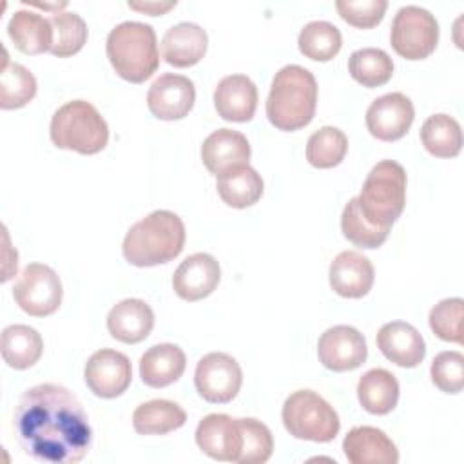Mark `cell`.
I'll list each match as a JSON object with an SVG mask.
<instances>
[{
  "label": "cell",
  "mask_w": 464,
  "mask_h": 464,
  "mask_svg": "<svg viewBox=\"0 0 464 464\" xmlns=\"http://www.w3.org/2000/svg\"><path fill=\"white\" fill-rule=\"evenodd\" d=\"M13 430L22 451L44 464H76L92 444V428L78 397L65 386L44 382L24 392Z\"/></svg>",
  "instance_id": "obj_1"
},
{
  "label": "cell",
  "mask_w": 464,
  "mask_h": 464,
  "mask_svg": "<svg viewBox=\"0 0 464 464\" xmlns=\"http://www.w3.org/2000/svg\"><path fill=\"white\" fill-rule=\"evenodd\" d=\"M185 225L170 210H154L125 234L121 252L134 266H156L178 257L185 245Z\"/></svg>",
  "instance_id": "obj_2"
},
{
  "label": "cell",
  "mask_w": 464,
  "mask_h": 464,
  "mask_svg": "<svg viewBox=\"0 0 464 464\" xmlns=\"http://www.w3.org/2000/svg\"><path fill=\"white\" fill-rule=\"evenodd\" d=\"M317 107L315 76L301 65H285L272 80L266 98V118L279 130L306 127Z\"/></svg>",
  "instance_id": "obj_3"
},
{
  "label": "cell",
  "mask_w": 464,
  "mask_h": 464,
  "mask_svg": "<svg viewBox=\"0 0 464 464\" xmlns=\"http://www.w3.org/2000/svg\"><path fill=\"white\" fill-rule=\"evenodd\" d=\"M105 51L118 76L130 83H143L160 65L156 33L143 22L129 20L112 27Z\"/></svg>",
  "instance_id": "obj_4"
},
{
  "label": "cell",
  "mask_w": 464,
  "mask_h": 464,
  "mask_svg": "<svg viewBox=\"0 0 464 464\" xmlns=\"http://www.w3.org/2000/svg\"><path fill=\"white\" fill-rule=\"evenodd\" d=\"M359 208L368 223L392 228L406 205V170L393 160H382L368 172L361 194Z\"/></svg>",
  "instance_id": "obj_5"
},
{
  "label": "cell",
  "mask_w": 464,
  "mask_h": 464,
  "mask_svg": "<svg viewBox=\"0 0 464 464\" xmlns=\"http://www.w3.org/2000/svg\"><path fill=\"white\" fill-rule=\"evenodd\" d=\"M51 140L58 149L98 154L109 141V125L98 109L85 100H72L56 109L51 120Z\"/></svg>",
  "instance_id": "obj_6"
},
{
  "label": "cell",
  "mask_w": 464,
  "mask_h": 464,
  "mask_svg": "<svg viewBox=\"0 0 464 464\" xmlns=\"http://www.w3.org/2000/svg\"><path fill=\"white\" fill-rule=\"evenodd\" d=\"M281 419L286 431L301 440L330 442L337 437L341 428L334 406L312 390L290 393L283 404Z\"/></svg>",
  "instance_id": "obj_7"
},
{
  "label": "cell",
  "mask_w": 464,
  "mask_h": 464,
  "mask_svg": "<svg viewBox=\"0 0 464 464\" xmlns=\"http://www.w3.org/2000/svg\"><path fill=\"white\" fill-rule=\"evenodd\" d=\"M390 42L399 56L406 60H424L437 47L439 24L428 9L404 5L392 22Z\"/></svg>",
  "instance_id": "obj_8"
},
{
  "label": "cell",
  "mask_w": 464,
  "mask_h": 464,
  "mask_svg": "<svg viewBox=\"0 0 464 464\" xmlns=\"http://www.w3.org/2000/svg\"><path fill=\"white\" fill-rule=\"evenodd\" d=\"M60 276L44 263H29L13 286L16 304L33 317H47L62 304Z\"/></svg>",
  "instance_id": "obj_9"
},
{
  "label": "cell",
  "mask_w": 464,
  "mask_h": 464,
  "mask_svg": "<svg viewBox=\"0 0 464 464\" xmlns=\"http://www.w3.org/2000/svg\"><path fill=\"white\" fill-rule=\"evenodd\" d=\"M194 384L198 393L207 402L227 404L239 393L243 384V372L232 355L223 352H210L198 361Z\"/></svg>",
  "instance_id": "obj_10"
},
{
  "label": "cell",
  "mask_w": 464,
  "mask_h": 464,
  "mask_svg": "<svg viewBox=\"0 0 464 464\" xmlns=\"http://www.w3.org/2000/svg\"><path fill=\"white\" fill-rule=\"evenodd\" d=\"M83 379L96 397L114 399L129 388L132 381V366L125 353L102 348L89 357Z\"/></svg>",
  "instance_id": "obj_11"
},
{
  "label": "cell",
  "mask_w": 464,
  "mask_h": 464,
  "mask_svg": "<svg viewBox=\"0 0 464 464\" xmlns=\"http://www.w3.org/2000/svg\"><path fill=\"white\" fill-rule=\"evenodd\" d=\"M317 355L324 368L332 372H350L366 361V339L357 328L337 324L321 334Z\"/></svg>",
  "instance_id": "obj_12"
},
{
  "label": "cell",
  "mask_w": 464,
  "mask_h": 464,
  "mask_svg": "<svg viewBox=\"0 0 464 464\" xmlns=\"http://www.w3.org/2000/svg\"><path fill=\"white\" fill-rule=\"evenodd\" d=\"M415 109L402 92H388L375 98L366 111V127L381 141H397L411 127Z\"/></svg>",
  "instance_id": "obj_13"
},
{
  "label": "cell",
  "mask_w": 464,
  "mask_h": 464,
  "mask_svg": "<svg viewBox=\"0 0 464 464\" xmlns=\"http://www.w3.org/2000/svg\"><path fill=\"white\" fill-rule=\"evenodd\" d=\"M196 444L214 460L237 462L243 450V431L239 419L227 413H210L196 428Z\"/></svg>",
  "instance_id": "obj_14"
},
{
  "label": "cell",
  "mask_w": 464,
  "mask_h": 464,
  "mask_svg": "<svg viewBox=\"0 0 464 464\" xmlns=\"http://www.w3.org/2000/svg\"><path fill=\"white\" fill-rule=\"evenodd\" d=\"M196 102V89L190 78L165 72L152 82L147 92L149 111L165 121L185 118Z\"/></svg>",
  "instance_id": "obj_15"
},
{
  "label": "cell",
  "mask_w": 464,
  "mask_h": 464,
  "mask_svg": "<svg viewBox=\"0 0 464 464\" xmlns=\"http://www.w3.org/2000/svg\"><path fill=\"white\" fill-rule=\"evenodd\" d=\"M221 268L214 256L196 252L185 257L172 276V288L183 301H201L219 285Z\"/></svg>",
  "instance_id": "obj_16"
},
{
  "label": "cell",
  "mask_w": 464,
  "mask_h": 464,
  "mask_svg": "<svg viewBox=\"0 0 464 464\" xmlns=\"http://www.w3.org/2000/svg\"><path fill=\"white\" fill-rule=\"evenodd\" d=\"M328 279L332 290L341 297L361 299L372 290L375 272L366 256L357 250H344L334 257Z\"/></svg>",
  "instance_id": "obj_17"
},
{
  "label": "cell",
  "mask_w": 464,
  "mask_h": 464,
  "mask_svg": "<svg viewBox=\"0 0 464 464\" xmlns=\"http://www.w3.org/2000/svg\"><path fill=\"white\" fill-rule=\"evenodd\" d=\"M377 348L381 353L402 368H415L426 355V344L419 330L404 321H392L379 328Z\"/></svg>",
  "instance_id": "obj_18"
},
{
  "label": "cell",
  "mask_w": 464,
  "mask_h": 464,
  "mask_svg": "<svg viewBox=\"0 0 464 464\" xmlns=\"http://www.w3.org/2000/svg\"><path fill=\"white\" fill-rule=\"evenodd\" d=\"M214 107L227 121H250L257 109V87L245 74H228L214 91Z\"/></svg>",
  "instance_id": "obj_19"
},
{
  "label": "cell",
  "mask_w": 464,
  "mask_h": 464,
  "mask_svg": "<svg viewBox=\"0 0 464 464\" xmlns=\"http://www.w3.org/2000/svg\"><path fill=\"white\" fill-rule=\"evenodd\" d=\"M344 457L352 464H397L399 451L393 440L379 428L355 426L343 440Z\"/></svg>",
  "instance_id": "obj_20"
},
{
  "label": "cell",
  "mask_w": 464,
  "mask_h": 464,
  "mask_svg": "<svg viewBox=\"0 0 464 464\" xmlns=\"http://www.w3.org/2000/svg\"><path fill=\"white\" fill-rule=\"evenodd\" d=\"M201 160L210 174L219 176L236 165H248L250 143L245 134L237 130L218 129L205 138Z\"/></svg>",
  "instance_id": "obj_21"
},
{
  "label": "cell",
  "mask_w": 464,
  "mask_h": 464,
  "mask_svg": "<svg viewBox=\"0 0 464 464\" xmlns=\"http://www.w3.org/2000/svg\"><path fill=\"white\" fill-rule=\"evenodd\" d=\"M208 36L192 22H179L167 29L161 40V56L169 65L185 69L196 65L207 53Z\"/></svg>",
  "instance_id": "obj_22"
},
{
  "label": "cell",
  "mask_w": 464,
  "mask_h": 464,
  "mask_svg": "<svg viewBox=\"0 0 464 464\" xmlns=\"http://www.w3.org/2000/svg\"><path fill=\"white\" fill-rule=\"evenodd\" d=\"M154 328V312L141 299H123L107 315L109 334L125 344H136L149 337Z\"/></svg>",
  "instance_id": "obj_23"
},
{
  "label": "cell",
  "mask_w": 464,
  "mask_h": 464,
  "mask_svg": "<svg viewBox=\"0 0 464 464\" xmlns=\"http://www.w3.org/2000/svg\"><path fill=\"white\" fill-rule=\"evenodd\" d=\"M185 366V352L178 344L161 343L150 346L141 355L140 377L150 388H165L183 375Z\"/></svg>",
  "instance_id": "obj_24"
},
{
  "label": "cell",
  "mask_w": 464,
  "mask_h": 464,
  "mask_svg": "<svg viewBox=\"0 0 464 464\" xmlns=\"http://www.w3.org/2000/svg\"><path fill=\"white\" fill-rule=\"evenodd\" d=\"M219 198L232 208H246L263 196V179L250 165H236L216 176Z\"/></svg>",
  "instance_id": "obj_25"
},
{
  "label": "cell",
  "mask_w": 464,
  "mask_h": 464,
  "mask_svg": "<svg viewBox=\"0 0 464 464\" xmlns=\"http://www.w3.org/2000/svg\"><path fill=\"white\" fill-rule=\"evenodd\" d=\"M361 406L372 415L390 413L399 401V381L384 368H372L357 382Z\"/></svg>",
  "instance_id": "obj_26"
},
{
  "label": "cell",
  "mask_w": 464,
  "mask_h": 464,
  "mask_svg": "<svg viewBox=\"0 0 464 464\" xmlns=\"http://www.w3.org/2000/svg\"><path fill=\"white\" fill-rule=\"evenodd\" d=\"M7 33L14 47L25 54H40L51 51V22L34 11H16L7 24Z\"/></svg>",
  "instance_id": "obj_27"
},
{
  "label": "cell",
  "mask_w": 464,
  "mask_h": 464,
  "mask_svg": "<svg viewBox=\"0 0 464 464\" xmlns=\"http://www.w3.org/2000/svg\"><path fill=\"white\" fill-rule=\"evenodd\" d=\"M44 353V339L33 326L9 324L2 332V359L14 370H27Z\"/></svg>",
  "instance_id": "obj_28"
},
{
  "label": "cell",
  "mask_w": 464,
  "mask_h": 464,
  "mask_svg": "<svg viewBox=\"0 0 464 464\" xmlns=\"http://www.w3.org/2000/svg\"><path fill=\"white\" fill-rule=\"evenodd\" d=\"M185 422V410L167 399L147 401L132 413V426L140 435H165L181 428Z\"/></svg>",
  "instance_id": "obj_29"
},
{
  "label": "cell",
  "mask_w": 464,
  "mask_h": 464,
  "mask_svg": "<svg viewBox=\"0 0 464 464\" xmlns=\"http://www.w3.org/2000/svg\"><path fill=\"white\" fill-rule=\"evenodd\" d=\"M420 141L435 158H455L462 149L460 123L448 114H433L420 127Z\"/></svg>",
  "instance_id": "obj_30"
},
{
  "label": "cell",
  "mask_w": 464,
  "mask_h": 464,
  "mask_svg": "<svg viewBox=\"0 0 464 464\" xmlns=\"http://www.w3.org/2000/svg\"><path fill=\"white\" fill-rule=\"evenodd\" d=\"M36 87L33 72L22 63L11 62L5 53L0 71V107L9 111L27 105L34 98Z\"/></svg>",
  "instance_id": "obj_31"
},
{
  "label": "cell",
  "mask_w": 464,
  "mask_h": 464,
  "mask_svg": "<svg viewBox=\"0 0 464 464\" xmlns=\"http://www.w3.org/2000/svg\"><path fill=\"white\" fill-rule=\"evenodd\" d=\"M348 71L357 83L373 89L390 82L393 74V60L382 49L362 47L350 54Z\"/></svg>",
  "instance_id": "obj_32"
},
{
  "label": "cell",
  "mask_w": 464,
  "mask_h": 464,
  "mask_svg": "<svg viewBox=\"0 0 464 464\" xmlns=\"http://www.w3.org/2000/svg\"><path fill=\"white\" fill-rule=\"evenodd\" d=\"M297 45L306 58L315 62H328L341 51L343 36L334 24L326 20H314L301 29Z\"/></svg>",
  "instance_id": "obj_33"
},
{
  "label": "cell",
  "mask_w": 464,
  "mask_h": 464,
  "mask_svg": "<svg viewBox=\"0 0 464 464\" xmlns=\"http://www.w3.org/2000/svg\"><path fill=\"white\" fill-rule=\"evenodd\" d=\"M348 150L346 134L332 125L315 130L306 141V160L315 169H332L339 165Z\"/></svg>",
  "instance_id": "obj_34"
},
{
  "label": "cell",
  "mask_w": 464,
  "mask_h": 464,
  "mask_svg": "<svg viewBox=\"0 0 464 464\" xmlns=\"http://www.w3.org/2000/svg\"><path fill=\"white\" fill-rule=\"evenodd\" d=\"M51 27H53V45H51V54L58 58H67L82 51V47L87 42V24L85 20L76 14V13H54L51 18Z\"/></svg>",
  "instance_id": "obj_35"
},
{
  "label": "cell",
  "mask_w": 464,
  "mask_h": 464,
  "mask_svg": "<svg viewBox=\"0 0 464 464\" xmlns=\"http://www.w3.org/2000/svg\"><path fill=\"white\" fill-rule=\"evenodd\" d=\"M341 230L343 236L359 248H379L390 234V228H381L368 223L359 208L357 198H352L343 208Z\"/></svg>",
  "instance_id": "obj_36"
},
{
  "label": "cell",
  "mask_w": 464,
  "mask_h": 464,
  "mask_svg": "<svg viewBox=\"0 0 464 464\" xmlns=\"http://www.w3.org/2000/svg\"><path fill=\"white\" fill-rule=\"evenodd\" d=\"M239 424L243 431V450L237 462L239 464L266 462L274 451V439L268 426L252 417L239 419Z\"/></svg>",
  "instance_id": "obj_37"
},
{
  "label": "cell",
  "mask_w": 464,
  "mask_h": 464,
  "mask_svg": "<svg viewBox=\"0 0 464 464\" xmlns=\"http://www.w3.org/2000/svg\"><path fill=\"white\" fill-rule=\"evenodd\" d=\"M462 304L460 297L442 299L430 310V328L448 343H462Z\"/></svg>",
  "instance_id": "obj_38"
},
{
  "label": "cell",
  "mask_w": 464,
  "mask_h": 464,
  "mask_svg": "<svg viewBox=\"0 0 464 464\" xmlns=\"http://www.w3.org/2000/svg\"><path fill=\"white\" fill-rule=\"evenodd\" d=\"M433 384L444 393H459L464 388V355L460 352H440L430 368Z\"/></svg>",
  "instance_id": "obj_39"
},
{
  "label": "cell",
  "mask_w": 464,
  "mask_h": 464,
  "mask_svg": "<svg viewBox=\"0 0 464 464\" xmlns=\"http://www.w3.org/2000/svg\"><path fill=\"white\" fill-rule=\"evenodd\" d=\"M335 7L339 16L350 25L359 29H370L382 20L388 9V2L386 0H337Z\"/></svg>",
  "instance_id": "obj_40"
},
{
  "label": "cell",
  "mask_w": 464,
  "mask_h": 464,
  "mask_svg": "<svg viewBox=\"0 0 464 464\" xmlns=\"http://www.w3.org/2000/svg\"><path fill=\"white\" fill-rule=\"evenodd\" d=\"M174 5H176V2H143V4L129 2V7H130V9H136V11L147 13V14H150V16L163 14V13H167L169 9H172Z\"/></svg>",
  "instance_id": "obj_41"
}]
</instances>
